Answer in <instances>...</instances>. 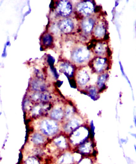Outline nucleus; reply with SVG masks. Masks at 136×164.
I'll return each instance as SVG.
<instances>
[{
  "label": "nucleus",
  "instance_id": "nucleus-18",
  "mask_svg": "<svg viewBox=\"0 0 136 164\" xmlns=\"http://www.w3.org/2000/svg\"><path fill=\"white\" fill-rule=\"evenodd\" d=\"M107 77V74H103L99 77L97 82V85L99 88H102L104 86Z\"/></svg>",
  "mask_w": 136,
  "mask_h": 164
},
{
  "label": "nucleus",
  "instance_id": "nucleus-29",
  "mask_svg": "<svg viewBox=\"0 0 136 164\" xmlns=\"http://www.w3.org/2000/svg\"><path fill=\"white\" fill-rule=\"evenodd\" d=\"M127 141V140L125 139H122L121 140H120V142H121L122 143H126Z\"/></svg>",
  "mask_w": 136,
  "mask_h": 164
},
{
  "label": "nucleus",
  "instance_id": "nucleus-5",
  "mask_svg": "<svg viewBox=\"0 0 136 164\" xmlns=\"http://www.w3.org/2000/svg\"><path fill=\"white\" fill-rule=\"evenodd\" d=\"M77 9L78 11L85 15H90L93 12L94 6L90 1L82 2L78 5Z\"/></svg>",
  "mask_w": 136,
  "mask_h": 164
},
{
  "label": "nucleus",
  "instance_id": "nucleus-28",
  "mask_svg": "<svg viewBox=\"0 0 136 164\" xmlns=\"http://www.w3.org/2000/svg\"><path fill=\"white\" fill-rule=\"evenodd\" d=\"M126 159L128 164H133V161H132L131 159L130 158H129V157H127Z\"/></svg>",
  "mask_w": 136,
  "mask_h": 164
},
{
  "label": "nucleus",
  "instance_id": "nucleus-27",
  "mask_svg": "<svg viewBox=\"0 0 136 164\" xmlns=\"http://www.w3.org/2000/svg\"><path fill=\"white\" fill-rule=\"evenodd\" d=\"M74 160L76 161H80L81 157L80 155L78 154H76L74 155Z\"/></svg>",
  "mask_w": 136,
  "mask_h": 164
},
{
  "label": "nucleus",
  "instance_id": "nucleus-30",
  "mask_svg": "<svg viewBox=\"0 0 136 164\" xmlns=\"http://www.w3.org/2000/svg\"><path fill=\"white\" fill-rule=\"evenodd\" d=\"M131 135L132 136H133V137H134L135 138V139H136V134H134V133H131Z\"/></svg>",
  "mask_w": 136,
  "mask_h": 164
},
{
  "label": "nucleus",
  "instance_id": "nucleus-7",
  "mask_svg": "<svg viewBox=\"0 0 136 164\" xmlns=\"http://www.w3.org/2000/svg\"><path fill=\"white\" fill-rule=\"evenodd\" d=\"M106 59L101 57L97 58L93 61V68L97 72H101L106 68Z\"/></svg>",
  "mask_w": 136,
  "mask_h": 164
},
{
  "label": "nucleus",
  "instance_id": "nucleus-13",
  "mask_svg": "<svg viewBox=\"0 0 136 164\" xmlns=\"http://www.w3.org/2000/svg\"><path fill=\"white\" fill-rule=\"evenodd\" d=\"M107 49L106 45L104 43H98L96 45L95 48V52L99 55H102L106 53Z\"/></svg>",
  "mask_w": 136,
  "mask_h": 164
},
{
  "label": "nucleus",
  "instance_id": "nucleus-21",
  "mask_svg": "<svg viewBox=\"0 0 136 164\" xmlns=\"http://www.w3.org/2000/svg\"><path fill=\"white\" fill-rule=\"evenodd\" d=\"M25 164H40L38 160L34 157H30L26 160Z\"/></svg>",
  "mask_w": 136,
  "mask_h": 164
},
{
  "label": "nucleus",
  "instance_id": "nucleus-25",
  "mask_svg": "<svg viewBox=\"0 0 136 164\" xmlns=\"http://www.w3.org/2000/svg\"><path fill=\"white\" fill-rule=\"evenodd\" d=\"M78 164H92V162L90 159L85 158L79 161Z\"/></svg>",
  "mask_w": 136,
  "mask_h": 164
},
{
  "label": "nucleus",
  "instance_id": "nucleus-1",
  "mask_svg": "<svg viewBox=\"0 0 136 164\" xmlns=\"http://www.w3.org/2000/svg\"><path fill=\"white\" fill-rule=\"evenodd\" d=\"M57 123L53 120L46 119L42 122L40 125L41 130L46 135L51 136L55 134L58 130Z\"/></svg>",
  "mask_w": 136,
  "mask_h": 164
},
{
  "label": "nucleus",
  "instance_id": "nucleus-33",
  "mask_svg": "<svg viewBox=\"0 0 136 164\" xmlns=\"http://www.w3.org/2000/svg\"></svg>",
  "mask_w": 136,
  "mask_h": 164
},
{
  "label": "nucleus",
  "instance_id": "nucleus-31",
  "mask_svg": "<svg viewBox=\"0 0 136 164\" xmlns=\"http://www.w3.org/2000/svg\"><path fill=\"white\" fill-rule=\"evenodd\" d=\"M134 125H135V126L136 127V116H134Z\"/></svg>",
  "mask_w": 136,
  "mask_h": 164
},
{
  "label": "nucleus",
  "instance_id": "nucleus-2",
  "mask_svg": "<svg viewBox=\"0 0 136 164\" xmlns=\"http://www.w3.org/2000/svg\"><path fill=\"white\" fill-rule=\"evenodd\" d=\"M89 135V132L86 128L80 127L74 131L71 134L70 139L74 144H78L82 143Z\"/></svg>",
  "mask_w": 136,
  "mask_h": 164
},
{
  "label": "nucleus",
  "instance_id": "nucleus-17",
  "mask_svg": "<svg viewBox=\"0 0 136 164\" xmlns=\"http://www.w3.org/2000/svg\"><path fill=\"white\" fill-rule=\"evenodd\" d=\"M32 140L35 144H39L44 143L45 139L44 137L41 134H38V133H36L32 137Z\"/></svg>",
  "mask_w": 136,
  "mask_h": 164
},
{
  "label": "nucleus",
  "instance_id": "nucleus-9",
  "mask_svg": "<svg viewBox=\"0 0 136 164\" xmlns=\"http://www.w3.org/2000/svg\"><path fill=\"white\" fill-rule=\"evenodd\" d=\"M80 121L78 119H72L65 127V130L67 132H70L77 129L80 125Z\"/></svg>",
  "mask_w": 136,
  "mask_h": 164
},
{
  "label": "nucleus",
  "instance_id": "nucleus-23",
  "mask_svg": "<svg viewBox=\"0 0 136 164\" xmlns=\"http://www.w3.org/2000/svg\"><path fill=\"white\" fill-rule=\"evenodd\" d=\"M73 112V109L72 108L70 107H68L65 111V117L67 119L71 117Z\"/></svg>",
  "mask_w": 136,
  "mask_h": 164
},
{
  "label": "nucleus",
  "instance_id": "nucleus-4",
  "mask_svg": "<svg viewBox=\"0 0 136 164\" xmlns=\"http://www.w3.org/2000/svg\"><path fill=\"white\" fill-rule=\"evenodd\" d=\"M72 6L68 1H60L57 7V11L61 16H68L72 11Z\"/></svg>",
  "mask_w": 136,
  "mask_h": 164
},
{
  "label": "nucleus",
  "instance_id": "nucleus-6",
  "mask_svg": "<svg viewBox=\"0 0 136 164\" xmlns=\"http://www.w3.org/2000/svg\"><path fill=\"white\" fill-rule=\"evenodd\" d=\"M59 27L60 30L64 33H70L74 29V23L70 19H65L60 23Z\"/></svg>",
  "mask_w": 136,
  "mask_h": 164
},
{
  "label": "nucleus",
  "instance_id": "nucleus-11",
  "mask_svg": "<svg viewBox=\"0 0 136 164\" xmlns=\"http://www.w3.org/2000/svg\"><path fill=\"white\" fill-rule=\"evenodd\" d=\"M94 35L96 37L102 38L106 33V29L103 24H99L95 28L94 31Z\"/></svg>",
  "mask_w": 136,
  "mask_h": 164
},
{
  "label": "nucleus",
  "instance_id": "nucleus-26",
  "mask_svg": "<svg viewBox=\"0 0 136 164\" xmlns=\"http://www.w3.org/2000/svg\"><path fill=\"white\" fill-rule=\"evenodd\" d=\"M50 99V96L47 94H41L40 100L43 101H47Z\"/></svg>",
  "mask_w": 136,
  "mask_h": 164
},
{
  "label": "nucleus",
  "instance_id": "nucleus-15",
  "mask_svg": "<svg viewBox=\"0 0 136 164\" xmlns=\"http://www.w3.org/2000/svg\"><path fill=\"white\" fill-rule=\"evenodd\" d=\"M60 69L64 72L66 73L69 76H71L73 73V67L69 64L64 63L60 65Z\"/></svg>",
  "mask_w": 136,
  "mask_h": 164
},
{
  "label": "nucleus",
  "instance_id": "nucleus-16",
  "mask_svg": "<svg viewBox=\"0 0 136 164\" xmlns=\"http://www.w3.org/2000/svg\"><path fill=\"white\" fill-rule=\"evenodd\" d=\"M54 142L55 144L58 147H60L61 148H66L67 143L66 140L65 138L63 137L60 136L56 138L54 140Z\"/></svg>",
  "mask_w": 136,
  "mask_h": 164
},
{
  "label": "nucleus",
  "instance_id": "nucleus-10",
  "mask_svg": "<svg viewBox=\"0 0 136 164\" xmlns=\"http://www.w3.org/2000/svg\"><path fill=\"white\" fill-rule=\"evenodd\" d=\"M74 158L70 153H67L61 156L58 159V164H72L74 162Z\"/></svg>",
  "mask_w": 136,
  "mask_h": 164
},
{
  "label": "nucleus",
  "instance_id": "nucleus-20",
  "mask_svg": "<svg viewBox=\"0 0 136 164\" xmlns=\"http://www.w3.org/2000/svg\"><path fill=\"white\" fill-rule=\"evenodd\" d=\"M43 44L45 45L48 46L51 45L52 42V38L49 34H46L44 36L43 39Z\"/></svg>",
  "mask_w": 136,
  "mask_h": 164
},
{
  "label": "nucleus",
  "instance_id": "nucleus-22",
  "mask_svg": "<svg viewBox=\"0 0 136 164\" xmlns=\"http://www.w3.org/2000/svg\"><path fill=\"white\" fill-rule=\"evenodd\" d=\"M41 108L40 106H37L33 109L32 113L34 115H38L41 112Z\"/></svg>",
  "mask_w": 136,
  "mask_h": 164
},
{
  "label": "nucleus",
  "instance_id": "nucleus-19",
  "mask_svg": "<svg viewBox=\"0 0 136 164\" xmlns=\"http://www.w3.org/2000/svg\"><path fill=\"white\" fill-rule=\"evenodd\" d=\"M91 145L89 143H86L82 144L79 147V150L82 153L88 154L91 150Z\"/></svg>",
  "mask_w": 136,
  "mask_h": 164
},
{
  "label": "nucleus",
  "instance_id": "nucleus-12",
  "mask_svg": "<svg viewBox=\"0 0 136 164\" xmlns=\"http://www.w3.org/2000/svg\"><path fill=\"white\" fill-rule=\"evenodd\" d=\"M94 23L91 19H87L83 20L82 26L83 30L87 33H89L93 29Z\"/></svg>",
  "mask_w": 136,
  "mask_h": 164
},
{
  "label": "nucleus",
  "instance_id": "nucleus-24",
  "mask_svg": "<svg viewBox=\"0 0 136 164\" xmlns=\"http://www.w3.org/2000/svg\"><path fill=\"white\" fill-rule=\"evenodd\" d=\"M89 94L92 99H96V95L97 94L96 89L93 88H91L89 90Z\"/></svg>",
  "mask_w": 136,
  "mask_h": 164
},
{
  "label": "nucleus",
  "instance_id": "nucleus-3",
  "mask_svg": "<svg viewBox=\"0 0 136 164\" xmlns=\"http://www.w3.org/2000/svg\"><path fill=\"white\" fill-rule=\"evenodd\" d=\"M89 57V50L85 47H81L75 51L73 54V58L75 62L81 63L87 61Z\"/></svg>",
  "mask_w": 136,
  "mask_h": 164
},
{
  "label": "nucleus",
  "instance_id": "nucleus-32",
  "mask_svg": "<svg viewBox=\"0 0 136 164\" xmlns=\"http://www.w3.org/2000/svg\"><path fill=\"white\" fill-rule=\"evenodd\" d=\"M134 149H135L136 153V146L135 145H134Z\"/></svg>",
  "mask_w": 136,
  "mask_h": 164
},
{
  "label": "nucleus",
  "instance_id": "nucleus-14",
  "mask_svg": "<svg viewBox=\"0 0 136 164\" xmlns=\"http://www.w3.org/2000/svg\"><path fill=\"white\" fill-rule=\"evenodd\" d=\"M63 116V112L60 108L57 107L54 109L51 113V116L55 120H60Z\"/></svg>",
  "mask_w": 136,
  "mask_h": 164
},
{
  "label": "nucleus",
  "instance_id": "nucleus-8",
  "mask_svg": "<svg viewBox=\"0 0 136 164\" xmlns=\"http://www.w3.org/2000/svg\"><path fill=\"white\" fill-rule=\"evenodd\" d=\"M90 77L86 70H82L78 72L77 75V80L78 83L84 85L89 81Z\"/></svg>",
  "mask_w": 136,
  "mask_h": 164
}]
</instances>
